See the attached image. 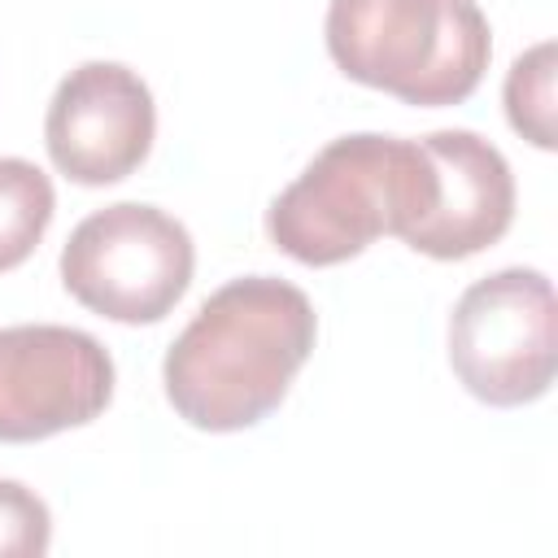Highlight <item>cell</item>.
<instances>
[{"instance_id":"1","label":"cell","mask_w":558,"mask_h":558,"mask_svg":"<svg viewBox=\"0 0 558 558\" xmlns=\"http://www.w3.org/2000/svg\"><path fill=\"white\" fill-rule=\"evenodd\" d=\"M318 336L310 296L275 275L222 283L161 362L166 401L201 432H244L288 397Z\"/></svg>"},{"instance_id":"2","label":"cell","mask_w":558,"mask_h":558,"mask_svg":"<svg viewBox=\"0 0 558 558\" xmlns=\"http://www.w3.org/2000/svg\"><path fill=\"white\" fill-rule=\"evenodd\" d=\"M436 201V170L418 140L340 135L266 209V235L305 266L357 257L379 235H405Z\"/></svg>"},{"instance_id":"3","label":"cell","mask_w":558,"mask_h":558,"mask_svg":"<svg viewBox=\"0 0 558 558\" xmlns=\"http://www.w3.org/2000/svg\"><path fill=\"white\" fill-rule=\"evenodd\" d=\"M331 61L405 105H462L493 57L488 17L475 0H331Z\"/></svg>"},{"instance_id":"4","label":"cell","mask_w":558,"mask_h":558,"mask_svg":"<svg viewBox=\"0 0 558 558\" xmlns=\"http://www.w3.org/2000/svg\"><path fill=\"white\" fill-rule=\"evenodd\" d=\"M196 248L179 218L157 205L118 201L87 214L61 248L65 292L113 323L166 318L192 283Z\"/></svg>"},{"instance_id":"5","label":"cell","mask_w":558,"mask_h":558,"mask_svg":"<svg viewBox=\"0 0 558 558\" xmlns=\"http://www.w3.org/2000/svg\"><path fill=\"white\" fill-rule=\"evenodd\" d=\"M558 362V310L541 270L475 279L449 314V366L484 405H527L549 392Z\"/></svg>"},{"instance_id":"6","label":"cell","mask_w":558,"mask_h":558,"mask_svg":"<svg viewBox=\"0 0 558 558\" xmlns=\"http://www.w3.org/2000/svg\"><path fill=\"white\" fill-rule=\"evenodd\" d=\"M113 397V357L78 327L22 323L0 331V440L31 445L92 423Z\"/></svg>"},{"instance_id":"7","label":"cell","mask_w":558,"mask_h":558,"mask_svg":"<svg viewBox=\"0 0 558 558\" xmlns=\"http://www.w3.org/2000/svg\"><path fill=\"white\" fill-rule=\"evenodd\" d=\"M153 92L135 70L118 61H83L70 70L57 83L44 118L52 166L83 187L118 183L140 170L153 148Z\"/></svg>"},{"instance_id":"8","label":"cell","mask_w":558,"mask_h":558,"mask_svg":"<svg viewBox=\"0 0 558 558\" xmlns=\"http://www.w3.org/2000/svg\"><path fill=\"white\" fill-rule=\"evenodd\" d=\"M418 144L436 170V201L401 240L440 262L497 244L514 218V174L506 157L475 131H432Z\"/></svg>"},{"instance_id":"9","label":"cell","mask_w":558,"mask_h":558,"mask_svg":"<svg viewBox=\"0 0 558 558\" xmlns=\"http://www.w3.org/2000/svg\"><path fill=\"white\" fill-rule=\"evenodd\" d=\"M57 196L35 161L0 157V270L22 266L52 222Z\"/></svg>"},{"instance_id":"10","label":"cell","mask_w":558,"mask_h":558,"mask_svg":"<svg viewBox=\"0 0 558 558\" xmlns=\"http://www.w3.org/2000/svg\"><path fill=\"white\" fill-rule=\"evenodd\" d=\"M554 44H536L527 48L510 74H506V118L510 126L536 144V148H554Z\"/></svg>"},{"instance_id":"11","label":"cell","mask_w":558,"mask_h":558,"mask_svg":"<svg viewBox=\"0 0 558 558\" xmlns=\"http://www.w3.org/2000/svg\"><path fill=\"white\" fill-rule=\"evenodd\" d=\"M52 541V514L17 480H0V558H39Z\"/></svg>"}]
</instances>
